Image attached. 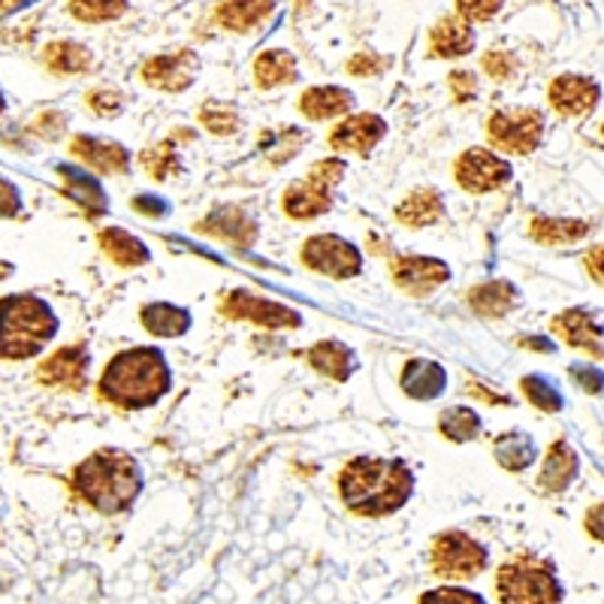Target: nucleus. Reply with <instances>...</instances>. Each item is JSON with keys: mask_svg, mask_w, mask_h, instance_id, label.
I'll use <instances>...</instances> for the list:
<instances>
[{"mask_svg": "<svg viewBox=\"0 0 604 604\" xmlns=\"http://www.w3.org/2000/svg\"><path fill=\"white\" fill-rule=\"evenodd\" d=\"M414 474L402 459L357 457L338 474V493L357 517H387L409 502Z\"/></svg>", "mask_w": 604, "mask_h": 604, "instance_id": "f257e3e1", "label": "nucleus"}, {"mask_svg": "<svg viewBox=\"0 0 604 604\" xmlns=\"http://www.w3.org/2000/svg\"><path fill=\"white\" fill-rule=\"evenodd\" d=\"M172 387L167 357L157 348H127L119 350L100 374V399L127 411H139L155 405Z\"/></svg>", "mask_w": 604, "mask_h": 604, "instance_id": "f03ea898", "label": "nucleus"}, {"mask_svg": "<svg viewBox=\"0 0 604 604\" xmlns=\"http://www.w3.org/2000/svg\"><path fill=\"white\" fill-rule=\"evenodd\" d=\"M72 490L100 514H121L136 502L143 490V471L131 454L100 447L76 466Z\"/></svg>", "mask_w": 604, "mask_h": 604, "instance_id": "7ed1b4c3", "label": "nucleus"}, {"mask_svg": "<svg viewBox=\"0 0 604 604\" xmlns=\"http://www.w3.org/2000/svg\"><path fill=\"white\" fill-rule=\"evenodd\" d=\"M58 333L52 305L31 293L0 300V360H27L46 348Z\"/></svg>", "mask_w": 604, "mask_h": 604, "instance_id": "20e7f679", "label": "nucleus"}, {"mask_svg": "<svg viewBox=\"0 0 604 604\" xmlns=\"http://www.w3.org/2000/svg\"><path fill=\"white\" fill-rule=\"evenodd\" d=\"M495 592L502 604H559L562 583L556 578L553 566L538 556H517L495 574Z\"/></svg>", "mask_w": 604, "mask_h": 604, "instance_id": "39448f33", "label": "nucleus"}, {"mask_svg": "<svg viewBox=\"0 0 604 604\" xmlns=\"http://www.w3.org/2000/svg\"><path fill=\"white\" fill-rule=\"evenodd\" d=\"M490 143L505 155H532L544 139V115L538 109H499L486 121Z\"/></svg>", "mask_w": 604, "mask_h": 604, "instance_id": "423d86ee", "label": "nucleus"}, {"mask_svg": "<svg viewBox=\"0 0 604 604\" xmlns=\"http://www.w3.org/2000/svg\"><path fill=\"white\" fill-rule=\"evenodd\" d=\"M300 260L305 269H312L317 276L336 278V281H345V278L362 272L360 248L345 236H336V233H317L312 239L302 242Z\"/></svg>", "mask_w": 604, "mask_h": 604, "instance_id": "0eeeda50", "label": "nucleus"}, {"mask_svg": "<svg viewBox=\"0 0 604 604\" xmlns=\"http://www.w3.org/2000/svg\"><path fill=\"white\" fill-rule=\"evenodd\" d=\"M490 553L481 541L459 529L441 532L433 541V571L447 580H469L481 574Z\"/></svg>", "mask_w": 604, "mask_h": 604, "instance_id": "6e6552de", "label": "nucleus"}, {"mask_svg": "<svg viewBox=\"0 0 604 604\" xmlns=\"http://www.w3.org/2000/svg\"><path fill=\"white\" fill-rule=\"evenodd\" d=\"M221 314L230 321H248V324L266 326V329H297V326H302V314L297 309L245 288L230 290L224 302H221Z\"/></svg>", "mask_w": 604, "mask_h": 604, "instance_id": "1a4fd4ad", "label": "nucleus"}, {"mask_svg": "<svg viewBox=\"0 0 604 604\" xmlns=\"http://www.w3.org/2000/svg\"><path fill=\"white\" fill-rule=\"evenodd\" d=\"M511 164L505 157H499L495 152L486 148H466L457 157V167H454V179L462 191L469 193H490L499 191L502 184L511 181Z\"/></svg>", "mask_w": 604, "mask_h": 604, "instance_id": "9d476101", "label": "nucleus"}, {"mask_svg": "<svg viewBox=\"0 0 604 604\" xmlns=\"http://www.w3.org/2000/svg\"><path fill=\"white\" fill-rule=\"evenodd\" d=\"M390 276L399 290L409 297H429L435 288H441L450 278V266L438 257H423V254H399L390 260Z\"/></svg>", "mask_w": 604, "mask_h": 604, "instance_id": "9b49d317", "label": "nucleus"}, {"mask_svg": "<svg viewBox=\"0 0 604 604\" xmlns=\"http://www.w3.org/2000/svg\"><path fill=\"white\" fill-rule=\"evenodd\" d=\"M387 121L372 112H357L336 124V131L329 133V148L342 152V155H360L366 157L374 145L384 139Z\"/></svg>", "mask_w": 604, "mask_h": 604, "instance_id": "f8f14e48", "label": "nucleus"}, {"mask_svg": "<svg viewBox=\"0 0 604 604\" xmlns=\"http://www.w3.org/2000/svg\"><path fill=\"white\" fill-rule=\"evenodd\" d=\"M88 350L82 345H67L48 354L36 369V381L46 387H60V390H85L88 381Z\"/></svg>", "mask_w": 604, "mask_h": 604, "instance_id": "ddd939ff", "label": "nucleus"}, {"mask_svg": "<svg viewBox=\"0 0 604 604\" xmlns=\"http://www.w3.org/2000/svg\"><path fill=\"white\" fill-rule=\"evenodd\" d=\"M599 100H602V88L590 76L562 72L550 82V107L568 119H580V115L592 112L599 107Z\"/></svg>", "mask_w": 604, "mask_h": 604, "instance_id": "4468645a", "label": "nucleus"}, {"mask_svg": "<svg viewBox=\"0 0 604 604\" xmlns=\"http://www.w3.org/2000/svg\"><path fill=\"white\" fill-rule=\"evenodd\" d=\"M197 230L203 236L227 242L233 248H251L254 239H257V221L242 205H217L215 212H209L197 224Z\"/></svg>", "mask_w": 604, "mask_h": 604, "instance_id": "2eb2a0df", "label": "nucleus"}, {"mask_svg": "<svg viewBox=\"0 0 604 604\" xmlns=\"http://www.w3.org/2000/svg\"><path fill=\"white\" fill-rule=\"evenodd\" d=\"M197 76V55L193 52H176V55H155V58L145 60L143 67V82L169 94H179L188 91Z\"/></svg>", "mask_w": 604, "mask_h": 604, "instance_id": "dca6fc26", "label": "nucleus"}, {"mask_svg": "<svg viewBox=\"0 0 604 604\" xmlns=\"http://www.w3.org/2000/svg\"><path fill=\"white\" fill-rule=\"evenodd\" d=\"M70 155L82 160L100 176H121L131 169V152L112 139H97V136H76L70 143Z\"/></svg>", "mask_w": 604, "mask_h": 604, "instance_id": "f3484780", "label": "nucleus"}, {"mask_svg": "<svg viewBox=\"0 0 604 604\" xmlns=\"http://www.w3.org/2000/svg\"><path fill=\"white\" fill-rule=\"evenodd\" d=\"M553 333L571 348H580L592 357H604L602 326L595 321V314L586 309H566L553 317Z\"/></svg>", "mask_w": 604, "mask_h": 604, "instance_id": "a211bd4d", "label": "nucleus"}, {"mask_svg": "<svg viewBox=\"0 0 604 604\" xmlns=\"http://www.w3.org/2000/svg\"><path fill=\"white\" fill-rule=\"evenodd\" d=\"M281 205L293 221H314V217L326 215L333 209V191L321 181H314L312 176H305V179L293 181L284 191Z\"/></svg>", "mask_w": 604, "mask_h": 604, "instance_id": "6ab92c4d", "label": "nucleus"}, {"mask_svg": "<svg viewBox=\"0 0 604 604\" xmlns=\"http://www.w3.org/2000/svg\"><path fill=\"white\" fill-rule=\"evenodd\" d=\"M272 0H221L215 10L217 24L233 34H251L272 15Z\"/></svg>", "mask_w": 604, "mask_h": 604, "instance_id": "aec40b11", "label": "nucleus"}, {"mask_svg": "<svg viewBox=\"0 0 604 604\" xmlns=\"http://www.w3.org/2000/svg\"><path fill=\"white\" fill-rule=\"evenodd\" d=\"M354 109V94L338 85H314L300 94V112L312 121H326Z\"/></svg>", "mask_w": 604, "mask_h": 604, "instance_id": "412c9836", "label": "nucleus"}, {"mask_svg": "<svg viewBox=\"0 0 604 604\" xmlns=\"http://www.w3.org/2000/svg\"><path fill=\"white\" fill-rule=\"evenodd\" d=\"M578 466L580 459L574 454V447L568 445V441H556L547 450V457H544L541 474H538V486H541L544 493H562L571 486V481L578 478Z\"/></svg>", "mask_w": 604, "mask_h": 604, "instance_id": "4be33fe9", "label": "nucleus"}, {"mask_svg": "<svg viewBox=\"0 0 604 604\" xmlns=\"http://www.w3.org/2000/svg\"><path fill=\"white\" fill-rule=\"evenodd\" d=\"M429 46H433L435 58H462V55H469L471 48H474L471 22H466L462 15H445L433 27V34H429Z\"/></svg>", "mask_w": 604, "mask_h": 604, "instance_id": "5701e85b", "label": "nucleus"}, {"mask_svg": "<svg viewBox=\"0 0 604 604\" xmlns=\"http://www.w3.org/2000/svg\"><path fill=\"white\" fill-rule=\"evenodd\" d=\"M58 176L64 179V193L82 209L85 215L100 217L107 212V191H103V184L94 176H85L82 169L72 167H58Z\"/></svg>", "mask_w": 604, "mask_h": 604, "instance_id": "b1692460", "label": "nucleus"}, {"mask_svg": "<svg viewBox=\"0 0 604 604\" xmlns=\"http://www.w3.org/2000/svg\"><path fill=\"white\" fill-rule=\"evenodd\" d=\"M309 366L314 372L324 374V378H333V381H348L354 369H357V360H354V350L338 342V338H324L309 348Z\"/></svg>", "mask_w": 604, "mask_h": 604, "instance_id": "393cba45", "label": "nucleus"}, {"mask_svg": "<svg viewBox=\"0 0 604 604\" xmlns=\"http://www.w3.org/2000/svg\"><path fill=\"white\" fill-rule=\"evenodd\" d=\"M519 302L517 288L505 281V278H495V281H483L478 288L469 290V305L474 312L481 314V317H505L507 312H514Z\"/></svg>", "mask_w": 604, "mask_h": 604, "instance_id": "a878e982", "label": "nucleus"}, {"mask_svg": "<svg viewBox=\"0 0 604 604\" xmlns=\"http://www.w3.org/2000/svg\"><path fill=\"white\" fill-rule=\"evenodd\" d=\"M399 381H402V390H405L411 399L426 402V399H435L445 393L447 372L433 360H409Z\"/></svg>", "mask_w": 604, "mask_h": 604, "instance_id": "bb28decb", "label": "nucleus"}, {"mask_svg": "<svg viewBox=\"0 0 604 604\" xmlns=\"http://www.w3.org/2000/svg\"><path fill=\"white\" fill-rule=\"evenodd\" d=\"M97 242L112 264L124 266V269H136L152 260V251L145 248V242H139L133 233L121 227H107L97 233Z\"/></svg>", "mask_w": 604, "mask_h": 604, "instance_id": "cd10ccee", "label": "nucleus"}, {"mask_svg": "<svg viewBox=\"0 0 604 604\" xmlns=\"http://www.w3.org/2000/svg\"><path fill=\"white\" fill-rule=\"evenodd\" d=\"M441 215H445V203H441V193L435 188H417L396 205L399 224L414 230L433 227L435 221H441Z\"/></svg>", "mask_w": 604, "mask_h": 604, "instance_id": "c85d7f7f", "label": "nucleus"}, {"mask_svg": "<svg viewBox=\"0 0 604 604\" xmlns=\"http://www.w3.org/2000/svg\"><path fill=\"white\" fill-rule=\"evenodd\" d=\"M43 64L55 76H79L94 67V55L91 48L82 43H72V40H55L43 48Z\"/></svg>", "mask_w": 604, "mask_h": 604, "instance_id": "c756f323", "label": "nucleus"}, {"mask_svg": "<svg viewBox=\"0 0 604 604\" xmlns=\"http://www.w3.org/2000/svg\"><path fill=\"white\" fill-rule=\"evenodd\" d=\"M590 230V221H580V217H535L529 224V236L550 248H562L583 239Z\"/></svg>", "mask_w": 604, "mask_h": 604, "instance_id": "7c9ffc66", "label": "nucleus"}, {"mask_svg": "<svg viewBox=\"0 0 604 604\" xmlns=\"http://www.w3.org/2000/svg\"><path fill=\"white\" fill-rule=\"evenodd\" d=\"M139 321L143 326L157 338H176L181 333H188L191 326V312L181 309V305H172V302H148L139 312Z\"/></svg>", "mask_w": 604, "mask_h": 604, "instance_id": "2f4dec72", "label": "nucleus"}, {"mask_svg": "<svg viewBox=\"0 0 604 604\" xmlns=\"http://www.w3.org/2000/svg\"><path fill=\"white\" fill-rule=\"evenodd\" d=\"M254 82L260 85L264 91L297 82V58L284 48H266L254 60Z\"/></svg>", "mask_w": 604, "mask_h": 604, "instance_id": "473e14b6", "label": "nucleus"}, {"mask_svg": "<svg viewBox=\"0 0 604 604\" xmlns=\"http://www.w3.org/2000/svg\"><path fill=\"white\" fill-rule=\"evenodd\" d=\"M191 136L193 131L181 127V131H172V136L164 139V143L148 145L143 155H139V164H143L145 172L155 181H167L169 176H179L181 164L179 155H176V143H179V139H191Z\"/></svg>", "mask_w": 604, "mask_h": 604, "instance_id": "72a5a7b5", "label": "nucleus"}, {"mask_svg": "<svg viewBox=\"0 0 604 604\" xmlns=\"http://www.w3.org/2000/svg\"><path fill=\"white\" fill-rule=\"evenodd\" d=\"M493 454L505 471H523L535 459V441L526 433H505L495 438Z\"/></svg>", "mask_w": 604, "mask_h": 604, "instance_id": "f704fd0d", "label": "nucleus"}, {"mask_svg": "<svg viewBox=\"0 0 604 604\" xmlns=\"http://www.w3.org/2000/svg\"><path fill=\"white\" fill-rule=\"evenodd\" d=\"M438 433L445 435L447 441L466 445V441L481 435V417L471 409H466V405H454V409L438 414Z\"/></svg>", "mask_w": 604, "mask_h": 604, "instance_id": "c9c22d12", "label": "nucleus"}, {"mask_svg": "<svg viewBox=\"0 0 604 604\" xmlns=\"http://www.w3.org/2000/svg\"><path fill=\"white\" fill-rule=\"evenodd\" d=\"M124 10H127V0H70L72 19L88 24L112 22L124 15Z\"/></svg>", "mask_w": 604, "mask_h": 604, "instance_id": "e433bc0d", "label": "nucleus"}, {"mask_svg": "<svg viewBox=\"0 0 604 604\" xmlns=\"http://www.w3.org/2000/svg\"><path fill=\"white\" fill-rule=\"evenodd\" d=\"M200 124L205 131L215 133V136H233L239 131V112L227 103H203L200 109Z\"/></svg>", "mask_w": 604, "mask_h": 604, "instance_id": "4c0bfd02", "label": "nucleus"}, {"mask_svg": "<svg viewBox=\"0 0 604 604\" xmlns=\"http://www.w3.org/2000/svg\"><path fill=\"white\" fill-rule=\"evenodd\" d=\"M519 390L526 393V399H529L535 409L550 411V414L562 409V396H559V390H556L550 381L538 378V374H526V378L519 381Z\"/></svg>", "mask_w": 604, "mask_h": 604, "instance_id": "58836bf2", "label": "nucleus"}, {"mask_svg": "<svg viewBox=\"0 0 604 604\" xmlns=\"http://www.w3.org/2000/svg\"><path fill=\"white\" fill-rule=\"evenodd\" d=\"M417 604H486L478 592L466 586H438V590L423 592Z\"/></svg>", "mask_w": 604, "mask_h": 604, "instance_id": "ea45409f", "label": "nucleus"}, {"mask_svg": "<svg viewBox=\"0 0 604 604\" xmlns=\"http://www.w3.org/2000/svg\"><path fill=\"white\" fill-rule=\"evenodd\" d=\"M345 172H348V164H345L342 157H324V160H317V164L309 169V176H312L314 181L326 184L329 191H336L338 184H342Z\"/></svg>", "mask_w": 604, "mask_h": 604, "instance_id": "a19ab883", "label": "nucleus"}, {"mask_svg": "<svg viewBox=\"0 0 604 604\" xmlns=\"http://www.w3.org/2000/svg\"><path fill=\"white\" fill-rule=\"evenodd\" d=\"M505 0H457L459 15L466 22H490L495 12L502 10Z\"/></svg>", "mask_w": 604, "mask_h": 604, "instance_id": "79ce46f5", "label": "nucleus"}, {"mask_svg": "<svg viewBox=\"0 0 604 604\" xmlns=\"http://www.w3.org/2000/svg\"><path fill=\"white\" fill-rule=\"evenodd\" d=\"M85 100H88V107L94 109V115H100V119H107V115H119V109H121L119 91L97 88V91H91V94L85 97Z\"/></svg>", "mask_w": 604, "mask_h": 604, "instance_id": "37998d69", "label": "nucleus"}, {"mask_svg": "<svg viewBox=\"0 0 604 604\" xmlns=\"http://www.w3.org/2000/svg\"><path fill=\"white\" fill-rule=\"evenodd\" d=\"M447 85H450V94H454L457 103H466V100H471L474 91H478V79H474V72L471 70H454L447 76Z\"/></svg>", "mask_w": 604, "mask_h": 604, "instance_id": "c03bdc74", "label": "nucleus"}, {"mask_svg": "<svg viewBox=\"0 0 604 604\" xmlns=\"http://www.w3.org/2000/svg\"><path fill=\"white\" fill-rule=\"evenodd\" d=\"M483 70L490 72L495 82H505V79H511V72H514V58L507 52H486L483 55Z\"/></svg>", "mask_w": 604, "mask_h": 604, "instance_id": "a18cd8bd", "label": "nucleus"}, {"mask_svg": "<svg viewBox=\"0 0 604 604\" xmlns=\"http://www.w3.org/2000/svg\"><path fill=\"white\" fill-rule=\"evenodd\" d=\"M384 70V60L378 58V55H354L348 60V72L350 76H360V79H369V76H378V72Z\"/></svg>", "mask_w": 604, "mask_h": 604, "instance_id": "49530a36", "label": "nucleus"}, {"mask_svg": "<svg viewBox=\"0 0 604 604\" xmlns=\"http://www.w3.org/2000/svg\"><path fill=\"white\" fill-rule=\"evenodd\" d=\"M571 374H574V381H578L586 393H592V396L604 393V374L599 372V369H592V366H574Z\"/></svg>", "mask_w": 604, "mask_h": 604, "instance_id": "de8ad7c7", "label": "nucleus"}, {"mask_svg": "<svg viewBox=\"0 0 604 604\" xmlns=\"http://www.w3.org/2000/svg\"><path fill=\"white\" fill-rule=\"evenodd\" d=\"M67 119L60 112H43L40 119L34 121V133H40L43 139H58V133L64 131Z\"/></svg>", "mask_w": 604, "mask_h": 604, "instance_id": "09e8293b", "label": "nucleus"}, {"mask_svg": "<svg viewBox=\"0 0 604 604\" xmlns=\"http://www.w3.org/2000/svg\"><path fill=\"white\" fill-rule=\"evenodd\" d=\"M22 209V197L12 188V181L0 179V217H15Z\"/></svg>", "mask_w": 604, "mask_h": 604, "instance_id": "8fccbe9b", "label": "nucleus"}, {"mask_svg": "<svg viewBox=\"0 0 604 604\" xmlns=\"http://www.w3.org/2000/svg\"><path fill=\"white\" fill-rule=\"evenodd\" d=\"M583 266H586V272L592 276V281L604 288V242L586 251V257H583Z\"/></svg>", "mask_w": 604, "mask_h": 604, "instance_id": "3c124183", "label": "nucleus"}, {"mask_svg": "<svg viewBox=\"0 0 604 604\" xmlns=\"http://www.w3.org/2000/svg\"><path fill=\"white\" fill-rule=\"evenodd\" d=\"M586 532H590L595 541L604 544V502H599V505H592L586 511Z\"/></svg>", "mask_w": 604, "mask_h": 604, "instance_id": "603ef678", "label": "nucleus"}, {"mask_svg": "<svg viewBox=\"0 0 604 604\" xmlns=\"http://www.w3.org/2000/svg\"><path fill=\"white\" fill-rule=\"evenodd\" d=\"M133 205H136L139 212H145V215H152V217L167 215L164 203H160V200H155V197H136V200H133Z\"/></svg>", "mask_w": 604, "mask_h": 604, "instance_id": "864d4df0", "label": "nucleus"}, {"mask_svg": "<svg viewBox=\"0 0 604 604\" xmlns=\"http://www.w3.org/2000/svg\"><path fill=\"white\" fill-rule=\"evenodd\" d=\"M517 345H523V348H532L535 354H553V342H547V338H541V336H523V338H517Z\"/></svg>", "mask_w": 604, "mask_h": 604, "instance_id": "5fc2aeb1", "label": "nucleus"}, {"mask_svg": "<svg viewBox=\"0 0 604 604\" xmlns=\"http://www.w3.org/2000/svg\"><path fill=\"white\" fill-rule=\"evenodd\" d=\"M469 393L483 396V402H490V405H495V402H499V405H507V402H511V399H505L502 393H493V390H486V387L481 384H471V381H469Z\"/></svg>", "mask_w": 604, "mask_h": 604, "instance_id": "6e6d98bb", "label": "nucleus"}, {"mask_svg": "<svg viewBox=\"0 0 604 604\" xmlns=\"http://www.w3.org/2000/svg\"><path fill=\"white\" fill-rule=\"evenodd\" d=\"M12 7H19V0H0V12L12 10Z\"/></svg>", "mask_w": 604, "mask_h": 604, "instance_id": "4d7b16f0", "label": "nucleus"}, {"mask_svg": "<svg viewBox=\"0 0 604 604\" xmlns=\"http://www.w3.org/2000/svg\"><path fill=\"white\" fill-rule=\"evenodd\" d=\"M3 109H7V100H3V94H0V112H3Z\"/></svg>", "mask_w": 604, "mask_h": 604, "instance_id": "13d9d810", "label": "nucleus"}, {"mask_svg": "<svg viewBox=\"0 0 604 604\" xmlns=\"http://www.w3.org/2000/svg\"><path fill=\"white\" fill-rule=\"evenodd\" d=\"M602 133H604V124H602Z\"/></svg>", "mask_w": 604, "mask_h": 604, "instance_id": "bf43d9fd", "label": "nucleus"}]
</instances>
